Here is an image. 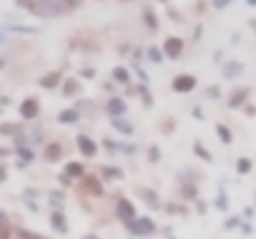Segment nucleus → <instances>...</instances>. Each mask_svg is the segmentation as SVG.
<instances>
[{"label":"nucleus","instance_id":"nucleus-19","mask_svg":"<svg viewBox=\"0 0 256 239\" xmlns=\"http://www.w3.org/2000/svg\"><path fill=\"white\" fill-rule=\"evenodd\" d=\"M113 81H116V83H120V86H128L131 76H128V71H126L123 66H118V68H113Z\"/></svg>","mask_w":256,"mask_h":239},{"label":"nucleus","instance_id":"nucleus-28","mask_svg":"<svg viewBox=\"0 0 256 239\" xmlns=\"http://www.w3.org/2000/svg\"><path fill=\"white\" fill-rule=\"evenodd\" d=\"M50 204L56 206V211L63 209V191H53V194H50Z\"/></svg>","mask_w":256,"mask_h":239},{"label":"nucleus","instance_id":"nucleus-4","mask_svg":"<svg viewBox=\"0 0 256 239\" xmlns=\"http://www.w3.org/2000/svg\"><path fill=\"white\" fill-rule=\"evenodd\" d=\"M116 211H118V216H120L126 224H131V221L136 219V209H134V204L128 201V199H118V204H116Z\"/></svg>","mask_w":256,"mask_h":239},{"label":"nucleus","instance_id":"nucleus-9","mask_svg":"<svg viewBox=\"0 0 256 239\" xmlns=\"http://www.w3.org/2000/svg\"><path fill=\"white\" fill-rule=\"evenodd\" d=\"M50 224H53V229H56V231H60V234H66V231H68V221H66L63 211H53V214H50Z\"/></svg>","mask_w":256,"mask_h":239},{"label":"nucleus","instance_id":"nucleus-3","mask_svg":"<svg viewBox=\"0 0 256 239\" xmlns=\"http://www.w3.org/2000/svg\"><path fill=\"white\" fill-rule=\"evenodd\" d=\"M181 53H184V41L176 38V36H168V38L164 41V56H168V58H181Z\"/></svg>","mask_w":256,"mask_h":239},{"label":"nucleus","instance_id":"nucleus-30","mask_svg":"<svg viewBox=\"0 0 256 239\" xmlns=\"http://www.w3.org/2000/svg\"><path fill=\"white\" fill-rule=\"evenodd\" d=\"M148 159H151L154 164L161 159V151H158V146H151V149H148Z\"/></svg>","mask_w":256,"mask_h":239},{"label":"nucleus","instance_id":"nucleus-29","mask_svg":"<svg viewBox=\"0 0 256 239\" xmlns=\"http://www.w3.org/2000/svg\"><path fill=\"white\" fill-rule=\"evenodd\" d=\"M148 58H151L154 63H161V61H164V53H161L158 48H148Z\"/></svg>","mask_w":256,"mask_h":239},{"label":"nucleus","instance_id":"nucleus-24","mask_svg":"<svg viewBox=\"0 0 256 239\" xmlns=\"http://www.w3.org/2000/svg\"><path fill=\"white\" fill-rule=\"evenodd\" d=\"M244 101H246V91L241 88V91H236V93H234V96L228 98V106H231V108H238V106H241Z\"/></svg>","mask_w":256,"mask_h":239},{"label":"nucleus","instance_id":"nucleus-39","mask_svg":"<svg viewBox=\"0 0 256 239\" xmlns=\"http://www.w3.org/2000/svg\"><path fill=\"white\" fill-rule=\"evenodd\" d=\"M136 73H138V78H141V81H144V86H146V83H148V73H146V71H141V68H138Z\"/></svg>","mask_w":256,"mask_h":239},{"label":"nucleus","instance_id":"nucleus-20","mask_svg":"<svg viewBox=\"0 0 256 239\" xmlns=\"http://www.w3.org/2000/svg\"><path fill=\"white\" fill-rule=\"evenodd\" d=\"M100 174H103L106 179H110V181H118V179H123V171H120L118 166H103V169H100Z\"/></svg>","mask_w":256,"mask_h":239},{"label":"nucleus","instance_id":"nucleus-31","mask_svg":"<svg viewBox=\"0 0 256 239\" xmlns=\"http://www.w3.org/2000/svg\"><path fill=\"white\" fill-rule=\"evenodd\" d=\"M18 236H20V239H40L38 234H33V231H28V229H20V231H18Z\"/></svg>","mask_w":256,"mask_h":239},{"label":"nucleus","instance_id":"nucleus-6","mask_svg":"<svg viewBox=\"0 0 256 239\" xmlns=\"http://www.w3.org/2000/svg\"><path fill=\"white\" fill-rule=\"evenodd\" d=\"M38 113H40V103H38V98H26V101L20 103V116L28 118V121H33Z\"/></svg>","mask_w":256,"mask_h":239},{"label":"nucleus","instance_id":"nucleus-11","mask_svg":"<svg viewBox=\"0 0 256 239\" xmlns=\"http://www.w3.org/2000/svg\"><path fill=\"white\" fill-rule=\"evenodd\" d=\"M83 184H86V189H88L93 196H103V186H100V181H98L96 176H86Z\"/></svg>","mask_w":256,"mask_h":239},{"label":"nucleus","instance_id":"nucleus-8","mask_svg":"<svg viewBox=\"0 0 256 239\" xmlns=\"http://www.w3.org/2000/svg\"><path fill=\"white\" fill-rule=\"evenodd\" d=\"M110 124H113V129L120 131L123 136H131V134H134V124H131V121H126L123 116H110Z\"/></svg>","mask_w":256,"mask_h":239},{"label":"nucleus","instance_id":"nucleus-16","mask_svg":"<svg viewBox=\"0 0 256 239\" xmlns=\"http://www.w3.org/2000/svg\"><path fill=\"white\" fill-rule=\"evenodd\" d=\"M38 83H40V88H56V86L60 83V73H56V71H53V73L43 76V78H40Z\"/></svg>","mask_w":256,"mask_h":239},{"label":"nucleus","instance_id":"nucleus-48","mask_svg":"<svg viewBox=\"0 0 256 239\" xmlns=\"http://www.w3.org/2000/svg\"><path fill=\"white\" fill-rule=\"evenodd\" d=\"M83 239H98V236H93V234H88V236H83Z\"/></svg>","mask_w":256,"mask_h":239},{"label":"nucleus","instance_id":"nucleus-45","mask_svg":"<svg viewBox=\"0 0 256 239\" xmlns=\"http://www.w3.org/2000/svg\"><path fill=\"white\" fill-rule=\"evenodd\" d=\"M8 103H10V98H6V96L0 98V108H3V106H8Z\"/></svg>","mask_w":256,"mask_h":239},{"label":"nucleus","instance_id":"nucleus-23","mask_svg":"<svg viewBox=\"0 0 256 239\" xmlns=\"http://www.w3.org/2000/svg\"><path fill=\"white\" fill-rule=\"evenodd\" d=\"M20 126L18 124H0V136H18Z\"/></svg>","mask_w":256,"mask_h":239},{"label":"nucleus","instance_id":"nucleus-12","mask_svg":"<svg viewBox=\"0 0 256 239\" xmlns=\"http://www.w3.org/2000/svg\"><path fill=\"white\" fill-rule=\"evenodd\" d=\"M108 113H110V116H123V113H126V101L110 98V101H108Z\"/></svg>","mask_w":256,"mask_h":239},{"label":"nucleus","instance_id":"nucleus-25","mask_svg":"<svg viewBox=\"0 0 256 239\" xmlns=\"http://www.w3.org/2000/svg\"><path fill=\"white\" fill-rule=\"evenodd\" d=\"M194 151H196V156H201V159H204V161H206V164H211V161H214V156H211V154H208V149H206V146H201V144H198V141H196V144H194Z\"/></svg>","mask_w":256,"mask_h":239},{"label":"nucleus","instance_id":"nucleus-10","mask_svg":"<svg viewBox=\"0 0 256 239\" xmlns=\"http://www.w3.org/2000/svg\"><path fill=\"white\" fill-rule=\"evenodd\" d=\"M86 171H83V166H80V161H68L66 164V176L68 179H80Z\"/></svg>","mask_w":256,"mask_h":239},{"label":"nucleus","instance_id":"nucleus-46","mask_svg":"<svg viewBox=\"0 0 256 239\" xmlns=\"http://www.w3.org/2000/svg\"><path fill=\"white\" fill-rule=\"evenodd\" d=\"M10 154V149H0V159H3V156H8Z\"/></svg>","mask_w":256,"mask_h":239},{"label":"nucleus","instance_id":"nucleus-41","mask_svg":"<svg viewBox=\"0 0 256 239\" xmlns=\"http://www.w3.org/2000/svg\"><path fill=\"white\" fill-rule=\"evenodd\" d=\"M58 179H60V184H63V186H68V184H70V181H73V179H68V176H66V174H63V176H58Z\"/></svg>","mask_w":256,"mask_h":239},{"label":"nucleus","instance_id":"nucleus-35","mask_svg":"<svg viewBox=\"0 0 256 239\" xmlns=\"http://www.w3.org/2000/svg\"><path fill=\"white\" fill-rule=\"evenodd\" d=\"M206 96L208 98H218V86H208L206 88Z\"/></svg>","mask_w":256,"mask_h":239},{"label":"nucleus","instance_id":"nucleus-18","mask_svg":"<svg viewBox=\"0 0 256 239\" xmlns=\"http://www.w3.org/2000/svg\"><path fill=\"white\" fill-rule=\"evenodd\" d=\"M141 196H144V201H146L151 209H158V206H161V201L156 199V191H154V189H141Z\"/></svg>","mask_w":256,"mask_h":239},{"label":"nucleus","instance_id":"nucleus-14","mask_svg":"<svg viewBox=\"0 0 256 239\" xmlns=\"http://www.w3.org/2000/svg\"><path fill=\"white\" fill-rule=\"evenodd\" d=\"M58 121L66 124V126H68V124H76V121H78V111H76V108H66V111H60V113H58Z\"/></svg>","mask_w":256,"mask_h":239},{"label":"nucleus","instance_id":"nucleus-26","mask_svg":"<svg viewBox=\"0 0 256 239\" xmlns=\"http://www.w3.org/2000/svg\"><path fill=\"white\" fill-rule=\"evenodd\" d=\"M216 134H218V139H221L224 144H231V141H234V136H231V131H228V129H226L224 124H218V126H216Z\"/></svg>","mask_w":256,"mask_h":239},{"label":"nucleus","instance_id":"nucleus-32","mask_svg":"<svg viewBox=\"0 0 256 239\" xmlns=\"http://www.w3.org/2000/svg\"><path fill=\"white\" fill-rule=\"evenodd\" d=\"M60 3H63V6L68 8V11H73V8H78V6L83 3V0H60Z\"/></svg>","mask_w":256,"mask_h":239},{"label":"nucleus","instance_id":"nucleus-13","mask_svg":"<svg viewBox=\"0 0 256 239\" xmlns=\"http://www.w3.org/2000/svg\"><path fill=\"white\" fill-rule=\"evenodd\" d=\"M33 159H36V154H33L30 149H26V146H23V149H18V169H26Z\"/></svg>","mask_w":256,"mask_h":239},{"label":"nucleus","instance_id":"nucleus-42","mask_svg":"<svg viewBox=\"0 0 256 239\" xmlns=\"http://www.w3.org/2000/svg\"><path fill=\"white\" fill-rule=\"evenodd\" d=\"M194 118H204V111L201 108H194Z\"/></svg>","mask_w":256,"mask_h":239},{"label":"nucleus","instance_id":"nucleus-33","mask_svg":"<svg viewBox=\"0 0 256 239\" xmlns=\"http://www.w3.org/2000/svg\"><path fill=\"white\" fill-rule=\"evenodd\" d=\"M33 3H36V0H16V6H18V8H28V11L33 8Z\"/></svg>","mask_w":256,"mask_h":239},{"label":"nucleus","instance_id":"nucleus-17","mask_svg":"<svg viewBox=\"0 0 256 239\" xmlns=\"http://www.w3.org/2000/svg\"><path fill=\"white\" fill-rule=\"evenodd\" d=\"M60 154H63V146H60V144H48V146H46V159H48V161H58Z\"/></svg>","mask_w":256,"mask_h":239},{"label":"nucleus","instance_id":"nucleus-27","mask_svg":"<svg viewBox=\"0 0 256 239\" xmlns=\"http://www.w3.org/2000/svg\"><path fill=\"white\" fill-rule=\"evenodd\" d=\"M236 171H238V174H248V171H251V161H248V159H238V161H236Z\"/></svg>","mask_w":256,"mask_h":239},{"label":"nucleus","instance_id":"nucleus-2","mask_svg":"<svg viewBox=\"0 0 256 239\" xmlns=\"http://www.w3.org/2000/svg\"><path fill=\"white\" fill-rule=\"evenodd\" d=\"M128 229H131V234H136V236H146V234H154L156 231V226H154V221L148 216L134 219L131 224H128Z\"/></svg>","mask_w":256,"mask_h":239},{"label":"nucleus","instance_id":"nucleus-1","mask_svg":"<svg viewBox=\"0 0 256 239\" xmlns=\"http://www.w3.org/2000/svg\"><path fill=\"white\" fill-rule=\"evenodd\" d=\"M30 13L40 16V18H60V16L68 13V8L60 3V0H36Z\"/></svg>","mask_w":256,"mask_h":239},{"label":"nucleus","instance_id":"nucleus-49","mask_svg":"<svg viewBox=\"0 0 256 239\" xmlns=\"http://www.w3.org/2000/svg\"><path fill=\"white\" fill-rule=\"evenodd\" d=\"M246 3H251V6H256V0H246Z\"/></svg>","mask_w":256,"mask_h":239},{"label":"nucleus","instance_id":"nucleus-34","mask_svg":"<svg viewBox=\"0 0 256 239\" xmlns=\"http://www.w3.org/2000/svg\"><path fill=\"white\" fill-rule=\"evenodd\" d=\"M228 3H231V0H211V6H214L216 11H221V8H226Z\"/></svg>","mask_w":256,"mask_h":239},{"label":"nucleus","instance_id":"nucleus-38","mask_svg":"<svg viewBox=\"0 0 256 239\" xmlns=\"http://www.w3.org/2000/svg\"><path fill=\"white\" fill-rule=\"evenodd\" d=\"M6 179H8V169H6L3 164H0V184H3Z\"/></svg>","mask_w":256,"mask_h":239},{"label":"nucleus","instance_id":"nucleus-43","mask_svg":"<svg viewBox=\"0 0 256 239\" xmlns=\"http://www.w3.org/2000/svg\"><path fill=\"white\" fill-rule=\"evenodd\" d=\"M36 194H38V191H36V189H26V196H28V199H33V196H36Z\"/></svg>","mask_w":256,"mask_h":239},{"label":"nucleus","instance_id":"nucleus-22","mask_svg":"<svg viewBox=\"0 0 256 239\" xmlns=\"http://www.w3.org/2000/svg\"><path fill=\"white\" fill-rule=\"evenodd\" d=\"M241 71H244L241 63H226V66H224V76H226V78H236Z\"/></svg>","mask_w":256,"mask_h":239},{"label":"nucleus","instance_id":"nucleus-50","mask_svg":"<svg viewBox=\"0 0 256 239\" xmlns=\"http://www.w3.org/2000/svg\"><path fill=\"white\" fill-rule=\"evenodd\" d=\"M3 66H6V61H3V58H0V68H3Z\"/></svg>","mask_w":256,"mask_h":239},{"label":"nucleus","instance_id":"nucleus-36","mask_svg":"<svg viewBox=\"0 0 256 239\" xmlns=\"http://www.w3.org/2000/svg\"><path fill=\"white\" fill-rule=\"evenodd\" d=\"M216 206H218V209H226V194H224V191L218 194V199H216Z\"/></svg>","mask_w":256,"mask_h":239},{"label":"nucleus","instance_id":"nucleus-40","mask_svg":"<svg viewBox=\"0 0 256 239\" xmlns=\"http://www.w3.org/2000/svg\"><path fill=\"white\" fill-rule=\"evenodd\" d=\"M83 76H86V78H93V76H96V71H93V68H86V71H83Z\"/></svg>","mask_w":256,"mask_h":239},{"label":"nucleus","instance_id":"nucleus-7","mask_svg":"<svg viewBox=\"0 0 256 239\" xmlns=\"http://www.w3.org/2000/svg\"><path fill=\"white\" fill-rule=\"evenodd\" d=\"M76 144H78V149H80V154H83V156H96V154H98V144H96L93 139L83 136V134L76 139Z\"/></svg>","mask_w":256,"mask_h":239},{"label":"nucleus","instance_id":"nucleus-15","mask_svg":"<svg viewBox=\"0 0 256 239\" xmlns=\"http://www.w3.org/2000/svg\"><path fill=\"white\" fill-rule=\"evenodd\" d=\"M8 31H13V33H26V36H38V28H36V26H23V23H10Z\"/></svg>","mask_w":256,"mask_h":239},{"label":"nucleus","instance_id":"nucleus-5","mask_svg":"<svg viewBox=\"0 0 256 239\" xmlns=\"http://www.w3.org/2000/svg\"><path fill=\"white\" fill-rule=\"evenodd\" d=\"M194 88H196V78H194V76L184 73V76H176V78H174V91H178V93H191Z\"/></svg>","mask_w":256,"mask_h":239},{"label":"nucleus","instance_id":"nucleus-47","mask_svg":"<svg viewBox=\"0 0 256 239\" xmlns=\"http://www.w3.org/2000/svg\"><path fill=\"white\" fill-rule=\"evenodd\" d=\"M3 43H6V36H3V33H0V46H3Z\"/></svg>","mask_w":256,"mask_h":239},{"label":"nucleus","instance_id":"nucleus-21","mask_svg":"<svg viewBox=\"0 0 256 239\" xmlns=\"http://www.w3.org/2000/svg\"><path fill=\"white\" fill-rule=\"evenodd\" d=\"M80 91V83L76 81V78H68L66 83H63V96H76Z\"/></svg>","mask_w":256,"mask_h":239},{"label":"nucleus","instance_id":"nucleus-37","mask_svg":"<svg viewBox=\"0 0 256 239\" xmlns=\"http://www.w3.org/2000/svg\"><path fill=\"white\" fill-rule=\"evenodd\" d=\"M146 23H148L151 28H156V18H154V13H151V11H146Z\"/></svg>","mask_w":256,"mask_h":239},{"label":"nucleus","instance_id":"nucleus-44","mask_svg":"<svg viewBox=\"0 0 256 239\" xmlns=\"http://www.w3.org/2000/svg\"><path fill=\"white\" fill-rule=\"evenodd\" d=\"M0 224H3V226L8 224V216H6V211H0Z\"/></svg>","mask_w":256,"mask_h":239}]
</instances>
